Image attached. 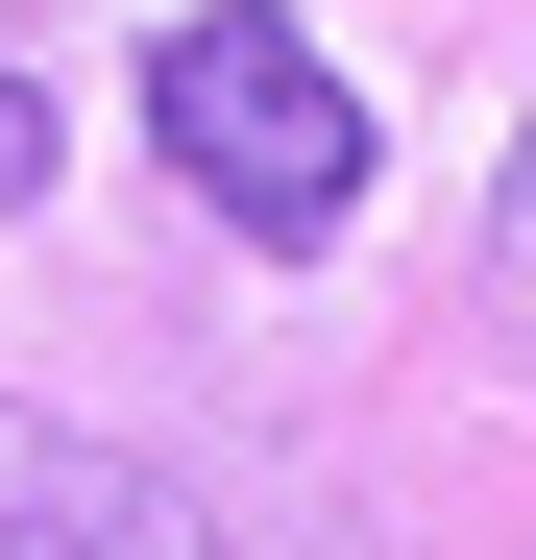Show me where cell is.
I'll use <instances>...</instances> for the list:
<instances>
[{
  "mask_svg": "<svg viewBox=\"0 0 536 560\" xmlns=\"http://www.w3.org/2000/svg\"><path fill=\"white\" fill-rule=\"evenodd\" d=\"M488 317H536V122H512V196H488Z\"/></svg>",
  "mask_w": 536,
  "mask_h": 560,
  "instance_id": "cell-3",
  "label": "cell"
},
{
  "mask_svg": "<svg viewBox=\"0 0 536 560\" xmlns=\"http://www.w3.org/2000/svg\"><path fill=\"white\" fill-rule=\"evenodd\" d=\"M147 147H171V196H220L244 244H341V196H366V73L317 25H268V0H196V25L147 49Z\"/></svg>",
  "mask_w": 536,
  "mask_h": 560,
  "instance_id": "cell-1",
  "label": "cell"
},
{
  "mask_svg": "<svg viewBox=\"0 0 536 560\" xmlns=\"http://www.w3.org/2000/svg\"><path fill=\"white\" fill-rule=\"evenodd\" d=\"M0 560H244L171 463L123 439H73V415H0Z\"/></svg>",
  "mask_w": 536,
  "mask_h": 560,
  "instance_id": "cell-2",
  "label": "cell"
},
{
  "mask_svg": "<svg viewBox=\"0 0 536 560\" xmlns=\"http://www.w3.org/2000/svg\"><path fill=\"white\" fill-rule=\"evenodd\" d=\"M0 196H49V98H25V73H0Z\"/></svg>",
  "mask_w": 536,
  "mask_h": 560,
  "instance_id": "cell-4",
  "label": "cell"
}]
</instances>
